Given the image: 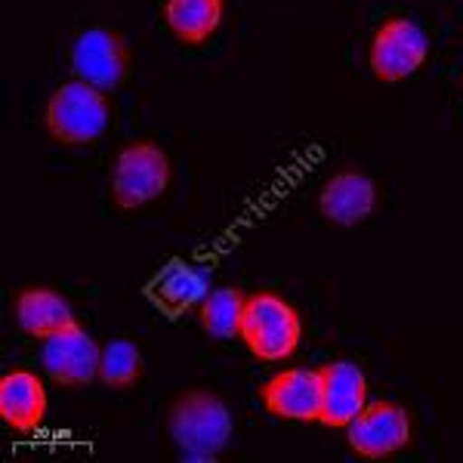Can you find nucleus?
Instances as JSON below:
<instances>
[{"label": "nucleus", "instance_id": "15", "mask_svg": "<svg viewBox=\"0 0 463 463\" xmlns=\"http://www.w3.org/2000/svg\"><path fill=\"white\" fill-rule=\"evenodd\" d=\"M226 0H164V22L176 41L201 47L220 32Z\"/></svg>", "mask_w": 463, "mask_h": 463}, {"label": "nucleus", "instance_id": "9", "mask_svg": "<svg viewBox=\"0 0 463 463\" xmlns=\"http://www.w3.org/2000/svg\"><path fill=\"white\" fill-rule=\"evenodd\" d=\"M260 399L269 414L281 420L318 423L321 417V368H290L279 371L260 386Z\"/></svg>", "mask_w": 463, "mask_h": 463}, {"label": "nucleus", "instance_id": "8", "mask_svg": "<svg viewBox=\"0 0 463 463\" xmlns=\"http://www.w3.org/2000/svg\"><path fill=\"white\" fill-rule=\"evenodd\" d=\"M99 355L102 346L74 321L71 327L43 340L41 364L59 386H87L93 377H99Z\"/></svg>", "mask_w": 463, "mask_h": 463}, {"label": "nucleus", "instance_id": "6", "mask_svg": "<svg viewBox=\"0 0 463 463\" xmlns=\"http://www.w3.org/2000/svg\"><path fill=\"white\" fill-rule=\"evenodd\" d=\"M71 74L84 84L102 90H118L130 78V50L124 37L109 28H87L71 47Z\"/></svg>", "mask_w": 463, "mask_h": 463}, {"label": "nucleus", "instance_id": "16", "mask_svg": "<svg viewBox=\"0 0 463 463\" xmlns=\"http://www.w3.org/2000/svg\"><path fill=\"white\" fill-rule=\"evenodd\" d=\"M241 312H244V294L235 288H216L201 300L198 321L204 334L213 340H232L241 331Z\"/></svg>", "mask_w": 463, "mask_h": 463}, {"label": "nucleus", "instance_id": "10", "mask_svg": "<svg viewBox=\"0 0 463 463\" xmlns=\"http://www.w3.org/2000/svg\"><path fill=\"white\" fill-rule=\"evenodd\" d=\"M368 405V380L364 371L349 358H337L321 368V417L318 423L331 430H346Z\"/></svg>", "mask_w": 463, "mask_h": 463}, {"label": "nucleus", "instance_id": "7", "mask_svg": "<svg viewBox=\"0 0 463 463\" xmlns=\"http://www.w3.org/2000/svg\"><path fill=\"white\" fill-rule=\"evenodd\" d=\"M353 451L364 460H383L411 445V414L395 402H371L346 427Z\"/></svg>", "mask_w": 463, "mask_h": 463}, {"label": "nucleus", "instance_id": "14", "mask_svg": "<svg viewBox=\"0 0 463 463\" xmlns=\"http://www.w3.org/2000/svg\"><path fill=\"white\" fill-rule=\"evenodd\" d=\"M16 321L28 337L47 340L74 325V312L62 294L50 288H28L16 297Z\"/></svg>", "mask_w": 463, "mask_h": 463}, {"label": "nucleus", "instance_id": "1", "mask_svg": "<svg viewBox=\"0 0 463 463\" xmlns=\"http://www.w3.org/2000/svg\"><path fill=\"white\" fill-rule=\"evenodd\" d=\"M238 337L244 340L248 353L260 362H285L297 353L303 340V321L300 312L288 300H281L272 290L244 297L241 312V331Z\"/></svg>", "mask_w": 463, "mask_h": 463}, {"label": "nucleus", "instance_id": "3", "mask_svg": "<svg viewBox=\"0 0 463 463\" xmlns=\"http://www.w3.org/2000/svg\"><path fill=\"white\" fill-rule=\"evenodd\" d=\"M111 109L102 90L84 80H65L47 102V133L62 146H90L109 130Z\"/></svg>", "mask_w": 463, "mask_h": 463}, {"label": "nucleus", "instance_id": "13", "mask_svg": "<svg viewBox=\"0 0 463 463\" xmlns=\"http://www.w3.org/2000/svg\"><path fill=\"white\" fill-rule=\"evenodd\" d=\"M207 294H211V272L198 263H189V260L167 263V269L158 275V281L152 288L155 303L161 309L174 312V316L185 309H195Z\"/></svg>", "mask_w": 463, "mask_h": 463}, {"label": "nucleus", "instance_id": "2", "mask_svg": "<svg viewBox=\"0 0 463 463\" xmlns=\"http://www.w3.org/2000/svg\"><path fill=\"white\" fill-rule=\"evenodd\" d=\"M167 427L185 460H213L232 439V414L222 399L198 390L174 402Z\"/></svg>", "mask_w": 463, "mask_h": 463}, {"label": "nucleus", "instance_id": "17", "mask_svg": "<svg viewBox=\"0 0 463 463\" xmlns=\"http://www.w3.org/2000/svg\"><path fill=\"white\" fill-rule=\"evenodd\" d=\"M143 374V355L133 340H111L99 355V380L111 390H127Z\"/></svg>", "mask_w": 463, "mask_h": 463}, {"label": "nucleus", "instance_id": "4", "mask_svg": "<svg viewBox=\"0 0 463 463\" xmlns=\"http://www.w3.org/2000/svg\"><path fill=\"white\" fill-rule=\"evenodd\" d=\"M170 185V161L155 143H130L121 148L111 174V201L121 211H137L158 201Z\"/></svg>", "mask_w": 463, "mask_h": 463}, {"label": "nucleus", "instance_id": "11", "mask_svg": "<svg viewBox=\"0 0 463 463\" xmlns=\"http://www.w3.org/2000/svg\"><path fill=\"white\" fill-rule=\"evenodd\" d=\"M377 207V185L358 170H340L321 185L318 211L334 226H358Z\"/></svg>", "mask_w": 463, "mask_h": 463}, {"label": "nucleus", "instance_id": "5", "mask_svg": "<svg viewBox=\"0 0 463 463\" xmlns=\"http://www.w3.org/2000/svg\"><path fill=\"white\" fill-rule=\"evenodd\" d=\"M430 56V37L414 19L392 16L380 22V28L371 37L368 62L377 80L399 84L423 69Z\"/></svg>", "mask_w": 463, "mask_h": 463}, {"label": "nucleus", "instance_id": "12", "mask_svg": "<svg viewBox=\"0 0 463 463\" xmlns=\"http://www.w3.org/2000/svg\"><path fill=\"white\" fill-rule=\"evenodd\" d=\"M47 390L34 371L16 368L0 377V417L10 430L34 432L47 420Z\"/></svg>", "mask_w": 463, "mask_h": 463}]
</instances>
